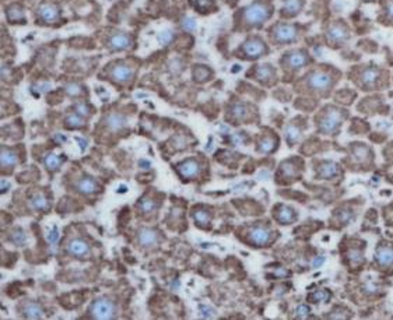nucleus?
Here are the masks:
<instances>
[{
	"mask_svg": "<svg viewBox=\"0 0 393 320\" xmlns=\"http://www.w3.org/2000/svg\"><path fill=\"white\" fill-rule=\"evenodd\" d=\"M340 73L332 67H318L305 76V87L312 94L327 97L333 91L336 82L339 81Z\"/></svg>",
	"mask_w": 393,
	"mask_h": 320,
	"instance_id": "1",
	"label": "nucleus"
},
{
	"mask_svg": "<svg viewBox=\"0 0 393 320\" xmlns=\"http://www.w3.org/2000/svg\"><path fill=\"white\" fill-rule=\"evenodd\" d=\"M353 81L363 91H374L388 85V72L374 65L361 66L351 72Z\"/></svg>",
	"mask_w": 393,
	"mask_h": 320,
	"instance_id": "2",
	"label": "nucleus"
},
{
	"mask_svg": "<svg viewBox=\"0 0 393 320\" xmlns=\"http://www.w3.org/2000/svg\"><path fill=\"white\" fill-rule=\"evenodd\" d=\"M349 113L346 109L336 105H326L319 112L316 118V127L320 134L325 136H337L340 132L344 120L347 119Z\"/></svg>",
	"mask_w": 393,
	"mask_h": 320,
	"instance_id": "3",
	"label": "nucleus"
},
{
	"mask_svg": "<svg viewBox=\"0 0 393 320\" xmlns=\"http://www.w3.org/2000/svg\"><path fill=\"white\" fill-rule=\"evenodd\" d=\"M273 14V6L263 0H255L242 8V22L248 28H258Z\"/></svg>",
	"mask_w": 393,
	"mask_h": 320,
	"instance_id": "4",
	"label": "nucleus"
},
{
	"mask_svg": "<svg viewBox=\"0 0 393 320\" xmlns=\"http://www.w3.org/2000/svg\"><path fill=\"white\" fill-rule=\"evenodd\" d=\"M309 62H311V56H309L308 51H305V49L290 51L280 60V63L284 66V69L291 70V72H297V70L302 69L306 65H309Z\"/></svg>",
	"mask_w": 393,
	"mask_h": 320,
	"instance_id": "5",
	"label": "nucleus"
},
{
	"mask_svg": "<svg viewBox=\"0 0 393 320\" xmlns=\"http://www.w3.org/2000/svg\"><path fill=\"white\" fill-rule=\"evenodd\" d=\"M276 238V234L265 225H253L248 231V242L256 247H265L272 243Z\"/></svg>",
	"mask_w": 393,
	"mask_h": 320,
	"instance_id": "6",
	"label": "nucleus"
},
{
	"mask_svg": "<svg viewBox=\"0 0 393 320\" xmlns=\"http://www.w3.org/2000/svg\"><path fill=\"white\" fill-rule=\"evenodd\" d=\"M242 58L248 60H255L262 58L267 53L266 42L259 37H251L245 41L241 46Z\"/></svg>",
	"mask_w": 393,
	"mask_h": 320,
	"instance_id": "7",
	"label": "nucleus"
},
{
	"mask_svg": "<svg viewBox=\"0 0 393 320\" xmlns=\"http://www.w3.org/2000/svg\"><path fill=\"white\" fill-rule=\"evenodd\" d=\"M272 37L277 44H294L299 37V31L294 24H276L272 28Z\"/></svg>",
	"mask_w": 393,
	"mask_h": 320,
	"instance_id": "8",
	"label": "nucleus"
},
{
	"mask_svg": "<svg viewBox=\"0 0 393 320\" xmlns=\"http://www.w3.org/2000/svg\"><path fill=\"white\" fill-rule=\"evenodd\" d=\"M116 313V308L113 305V302L109 301L108 298H98L93 302V305L90 308V315L94 319H113Z\"/></svg>",
	"mask_w": 393,
	"mask_h": 320,
	"instance_id": "9",
	"label": "nucleus"
},
{
	"mask_svg": "<svg viewBox=\"0 0 393 320\" xmlns=\"http://www.w3.org/2000/svg\"><path fill=\"white\" fill-rule=\"evenodd\" d=\"M326 39L332 46H340L350 39L349 27L343 21L333 22L326 30Z\"/></svg>",
	"mask_w": 393,
	"mask_h": 320,
	"instance_id": "10",
	"label": "nucleus"
},
{
	"mask_svg": "<svg viewBox=\"0 0 393 320\" xmlns=\"http://www.w3.org/2000/svg\"><path fill=\"white\" fill-rule=\"evenodd\" d=\"M350 161L356 165H364L374 160V151L365 143H353L350 146Z\"/></svg>",
	"mask_w": 393,
	"mask_h": 320,
	"instance_id": "11",
	"label": "nucleus"
},
{
	"mask_svg": "<svg viewBox=\"0 0 393 320\" xmlns=\"http://www.w3.org/2000/svg\"><path fill=\"white\" fill-rule=\"evenodd\" d=\"M251 76H252L256 81L262 82L265 85H273L277 81V75H276L275 67L272 66V65H259V66H255Z\"/></svg>",
	"mask_w": 393,
	"mask_h": 320,
	"instance_id": "12",
	"label": "nucleus"
},
{
	"mask_svg": "<svg viewBox=\"0 0 393 320\" xmlns=\"http://www.w3.org/2000/svg\"><path fill=\"white\" fill-rule=\"evenodd\" d=\"M340 175V165L334 161H322L316 168V178L323 180L337 178Z\"/></svg>",
	"mask_w": 393,
	"mask_h": 320,
	"instance_id": "13",
	"label": "nucleus"
},
{
	"mask_svg": "<svg viewBox=\"0 0 393 320\" xmlns=\"http://www.w3.org/2000/svg\"><path fill=\"white\" fill-rule=\"evenodd\" d=\"M177 169H178L179 175L182 178L193 179L199 175V172H200V164L195 158H188L185 161H182L181 164H178Z\"/></svg>",
	"mask_w": 393,
	"mask_h": 320,
	"instance_id": "14",
	"label": "nucleus"
},
{
	"mask_svg": "<svg viewBox=\"0 0 393 320\" xmlns=\"http://www.w3.org/2000/svg\"><path fill=\"white\" fill-rule=\"evenodd\" d=\"M375 260L381 267H392L393 266V245L381 243L375 250Z\"/></svg>",
	"mask_w": 393,
	"mask_h": 320,
	"instance_id": "15",
	"label": "nucleus"
},
{
	"mask_svg": "<svg viewBox=\"0 0 393 320\" xmlns=\"http://www.w3.org/2000/svg\"><path fill=\"white\" fill-rule=\"evenodd\" d=\"M302 169L301 161L294 158V160H286L280 165V175H283L284 179H294L299 176V172Z\"/></svg>",
	"mask_w": 393,
	"mask_h": 320,
	"instance_id": "16",
	"label": "nucleus"
},
{
	"mask_svg": "<svg viewBox=\"0 0 393 320\" xmlns=\"http://www.w3.org/2000/svg\"><path fill=\"white\" fill-rule=\"evenodd\" d=\"M38 17L46 24H53L59 20V10L52 3H44L38 7Z\"/></svg>",
	"mask_w": 393,
	"mask_h": 320,
	"instance_id": "17",
	"label": "nucleus"
},
{
	"mask_svg": "<svg viewBox=\"0 0 393 320\" xmlns=\"http://www.w3.org/2000/svg\"><path fill=\"white\" fill-rule=\"evenodd\" d=\"M132 38L129 37L127 34H115L109 38L108 41V48L111 51H115V52H120V51H127L132 48Z\"/></svg>",
	"mask_w": 393,
	"mask_h": 320,
	"instance_id": "18",
	"label": "nucleus"
},
{
	"mask_svg": "<svg viewBox=\"0 0 393 320\" xmlns=\"http://www.w3.org/2000/svg\"><path fill=\"white\" fill-rule=\"evenodd\" d=\"M111 77L113 81L119 82V84H127L133 77V69L127 65L119 63L112 69Z\"/></svg>",
	"mask_w": 393,
	"mask_h": 320,
	"instance_id": "19",
	"label": "nucleus"
},
{
	"mask_svg": "<svg viewBox=\"0 0 393 320\" xmlns=\"http://www.w3.org/2000/svg\"><path fill=\"white\" fill-rule=\"evenodd\" d=\"M275 218L277 220V223L290 225L297 220V213L286 204H279L275 209Z\"/></svg>",
	"mask_w": 393,
	"mask_h": 320,
	"instance_id": "20",
	"label": "nucleus"
},
{
	"mask_svg": "<svg viewBox=\"0 0 393 320\" xmlns=\"http://www.w3.org/2000/svg\"><path fill=\"white\" fill-rule=\"evenodd\" d=\"M305 0H283V8L280 14L284 18H291L295 17L301 13V10L304 8Z\"/></svg>",
	"mask_w": 393,
	"mask_h": 320,
	"instance_id": "21",
	"label": "nucleus"
},
{
	"mask_svg": "<svg viewBox=\"0 0 393 320\" xmlns=\"http://www.w3.org/2000/svg\"><path fill=\"white\" fill-rule=\"evenodd\" d=\"M67 252L72 254V256H76V257H84L90 253V246L86 240H83L80 238H75L72 239L66 246Z\"/></svg>",
	"mask_w": 393,
	"mask_h": 320,
	"instance_id": "22",
	"label": "nucleus"
},
{
	"mask_svg": "<svg viewBox=\"0 0 393 320\" xmlns=\"http://www.w3.org/2000/svg\"><path fill=\"white\" fill-rule=\"evenodd\" d=\"M277 144H279V140L275 134H266V136H262L260 139H258L256 150L262 154H272L277 149Z\"/></svg>",
	"mask_w": 393,
	"mask_h": 320,
	"instance_id": "23",
	"label": "nucleus"
},
{
	"mask_svg": "<svg viewBox=\"0 0 393 320\" xmlns=\"http://www.w3.org/2000/svg\"><path fill=\"white\" fill-rule=\"evenodd\" d=\"M301 134H302V126L297 125L295 122H291L284 130V137H286V142L289 143V146L297 144L301 139Z\"/></svg>",
	"mask_w": 393,
	"mask_h": 320,
	"instance_id": "24",
	"label": "nucleus"
},
{
	"mask_svg": "<svg viewBox=\"0 0 393 320\" xmlns=\"http://www.w3.org/2000/svg\"><path fill=\"white\" fill-rule=\"evenodd\" d=\"M6 15H7V20L10 22H14V24H25V13H24V8L18 4H10L6 8Z\"/></svg>",
	"mask_w": 393,
	"mask_h": 320,
	"instance_id": "25",
	"label": "nucleus"
},
{
	"mask_svg": "<svg viewBox=\"0 0 393 320\" xmlns=\"http://www.w3.org/2000/svg\"><path fill=\"white\" fill-rule=\"evenodd\" d=\"M105 125L109 127L111 132H120L123 127L126 126V118L120 113H109L105 118Z\"/></svg>",
	"mask_w": 393,
	"mask_h": 320,
	"instance_id": "26",
	"label": "nucleus"
},
{
	"mask_svg": "<svg viewBox=\"0 0 393 320\" xmlns=\"http://www.w3.org/2000/svg\"><path fill=\"white\" fill-rule=\"evenodd\" d=\"M249 106L248 105L242 104V102H238L231 106L230 109V116L231 119L235 120V122H244L249 118Z\"/></svg>",
	"mask_w": 393,
	"mask_h": 320,
	"instance_id": "27",
	"label": "nucleus"
},
{
	"mask_svg": "<svg viewBox=\"0 0 393 320\" xmlns=\"http://www.w3.org/2000/svg\"><path fill=\"white\" fill-rule=\"evenodd\" d=\"M76 187H77V190H79V192L83 194H91V193H97V192H99V186H98V183H97L94 179L89 178V176L80 179V180L76 183Z\"/></svg>",
	"mask_w": 393,
	"mask_h": 320,
	"instance_id": "28",
	"label": "nucleus"
},
{
	"mask_svg": "<svg viewBox=\"0 0 393 320\" xmlns=\"http://www.w3.org/2000/svg\"><path fill=\"white\" fill-rule=\"evenodd\" d=\"M139 242L141 246H153L158 242V234L151 228H141L139 231Z\"/></svg>",
	"mask_w": 393,
	"mask_h": 320,
	"instance_id": "29",
	"label": "nucleus"
},
{
	"mask_svg": "<svg viewBox=\"0 0 393 320\" xmlns=\"http://www.w3.org/2000/svg\"><path fill=\"white\" fill-rule=\"evenodd\" d=\"M0 161H1V166L3 168H10V166L17 165V162H18V156L15 154L13 150L3 147L1 149V158H0Z\"/></svg>",
	"mask_w": 393,
	"mask_h": 320,
	"instance_id": "30",
	"label": "nucleus"
},
{
	"mask_svg": "<svg viewBox=\"0 0 393 320\" xmlns=\"http://www.w3.org/2000/svg\"><path fill=\"white\" fill-rule=\"evenodd\" d=\"M22 313L28 319H41V318H44L42 308L38 305V304H35V302H30V304H27V305L24 306Z\"/></svg>",
	"mask_w": 393,
	"mask_h": 320,
	"instance_id": "31",
	"label": "nucleus"
},
{
	"mask_svg": "<svg viewBox=\"0 0 393 320\" xmlns=\"http://www.w3.org/2000/svg\"><path fill=\"white\" fill-rule=\"evenodd\" d=\"M31 206L32 209L37 210V211H48L51 209V203L48 201V199L45 197L44 194H35L31 197Z\"/></svg>",
	"mask_w": 393,
	"mask_h": 320,
	"instance_id": "32",
	"label": "nucleus"
},
{
	"mask_svg": "<svg viewBox=\"0 0 393 320\" xmlns=\"http://www.w3.org/2000/svg\"><path fill=\"white\" fill-rule=\"evenodd\" d=\"M211 70L207 66H195L193 69V79L196 82H206L211 79Z\"/></svg>",
	"mask_w": 393,
	"mask_h": 320,
	"instance_id": "33",
	"label": "nucleus"
},
{
	"mask_svg": "<svg viewBox=\"0 0 393 320\" xmlns=\"http://www.w3.org/2000/svg\"><path fill=\"white\" fill-rule=\"evenodd\" d=\"M45 166L49 169V171H56L59 168L60 165L65 162V156H58V154H48L45 157L44 160Z\"/></svg>",
	"mask_w": 393,
	"mask_h": 320,
	"instance_id": "34",
	"label": "nucleus"
},
{
	"mask_svg": "<svg viewBox=\"0 0 393 320\" xmlns=\"http://www.w3.org/2000/svg\"><path fill=\"white\" fill-rule=\"evenodd\" d=\"M193 220L201 228H207L208 225H210V221H211V216L208 214L206 210L199 209L193 211Z\"/></svg>",
	"mask_w": 393,
	"mask_h": 320,
	"instance_id": "35",
	"label": "nucleus"
},
{
	"mask_svg": "<svg viewBox=\"0 0 393 320\" xmlns=\"http://www.w3.org/2000/svg\"><path fill=\"white\" fill-rule=\"evenodd\" d=\"M86 122H84V118L80 116L79 113H70L65 119V126L67 129H80V127H84Z\"/></svg>",
	"mask_w": 393,
	"mask_h": 320,
	"instance_id": "36",
	"label": "nucleus"
},
{
	"mask_svg": "<svg viewBox=\"0 0 393 320\" xmlns=\"http://www.w3.org/2000/svg\"><path fill=\"white\" fill-rule=\"evenodd\" d=\"M349 261L351 266L363 264L364 263V249L361 247H351L349 250Z\"/></svg>",
	"mask_w": 393,
	"mask_h": 320,
	"instance_id": "37",
	"label": "nucleus"
},
{
	"mask_svg": "<svg viewBox=\"0 0 393 320\" xmlns=\"http://www.w3.org/2000/svg\"><path fill=\"white\" fill-rule=\"evenodd\" d=\"M10 240L14 243L15 246H24L27 243V235L22 231L21 228H15L14 231L10 235Z\"/></svg>",
	"mask_w": 393,
	"mask_h": 320,
	"instance_id": "38",
	"label": "nucleus"
},
{
	"mask_svg": "<svg viewBox=\"0 0 393 320\" xmlns=\"http://www.w3.org/2000/svg\"><path fill=\"white\" fill-rule=\"evenodd\" d=\"M139 210H140L141 213H144V214H149V213L156 210V201L153 200V199H150V197H143L139 201Z\"/></svg>",
	"mask_w": 393,
	"mask_h": 320,
	"instance_id": "39",
	"label": "nucleus"
},
{
	"mask_svg": "<svg viewBox=\"0 0 393 320\" xmlns=\"http://www.w3.org/2000/svg\"><path fill=\"white\" fill-rule=\"evenodd\" d=\"M354 98H356V94L351 92V91L347 88L341 89L340 92L336 94V99H337L339 102H344V104H351Z\"/></svg>",
	"mask_w": 393,
	"mask_h": 320,
	"instance_id": "40",
	"label": "nucleus"
},
{
	"mask_svg": "<svg viewBox=\"0 0 393 320\" xmlns=\"http://www.w3.org/2000/svg\"><path fill=\"white\" fill-rule=\"evenodd\" d=\"M330 298H332V295H330V292L327 290L316 291L312 295H309V299L313 301V302H318V304H320V302H327Z\"/></svg>",
	"mask_w": 393,
	"mask_h": 320,
	"instance_id": "41",
	"label": "nucleus"
},
{
	"mask_svg": "<svg viewBox=\"0 0 393 320\" xmlns=\"http://www.w3.org/2000/svg\"><path fill=\"white\" fill-rule=\"evenodd\" d=\"M65 91H66V94L69 95V97L76 98V97H80V95H83L82 85H80V84H77V82H69V84H66Z\"/></svg>",
	"mask_w": 393,
	"mask_h": 320,
	"instance_id": "42",
	"label": "nucleus"
},
{
	"mask_svg": "<svg viewBox=\"0 0 393 320\" xmlns=\"http://www.w3.org/2000/svg\"><path fill=\"white\" fill-rule=\"evenodd\" d=\"M174 38H175V34H174V31L164 30L163 32H160V34H158V37H157V39H158V42L163 45V46H167V45H170L171 42L174 41Z\"/></svg>",
	"mask_w": 393,
	"mask_h": 320,
	"instance_id": "43",
	"label": "nucleus"
},
{
	"mask_svg": "<svg viewBox=\"0 0 393 320\" xmlns=\"http://www.w3.org/2000/svg\"><path fill=\"white\" fill-rule=\"evenodd\" d=\"M337 217H339V221L341 223V225H347L354 220V213L350 209H341Z\"/></svg>",
	"mask_w": 393,
	"mask_h": 320,
	"instance_id": "44",
	"label": "nucleus"
},
{
	"mask_svg": "<svg viewBox=\"0 0 393 320\" xmlns=\"http://www.w3.org/2000/svg\"><path fill=\"white\" fill-rule=\"evenodd\" d=\"M75 112L76 113H79L80 116H83V118H86V116H90L91 115V109H90V106L86 102H77V104L75 105Z\"/></svg>",
	"mask_w": 393,
	"mask_h": 320,
	"instance_id": "45",
	"label": "nucleus"
},
{
	"mask_svg": "<svg viewBox=\"0 0 393 320\" xmlns=\"http://www.w3.org/2000/svg\"><path fill=\"white\" fill-rule=\"evenodd\" d=\"M182 28L185 31H188V32H192V31H195L196 28H197V24H196V20L195 18H192V17H185L184 20H182Z\"/></svg>",
	"mask_w": 393,
	"mask_h": 320,
	"instance_id": "46",
	"label": "nucleus"
},
{
	"mask_svg": "<svg viewBox=\"0 0 393 320\" xmlns=\"http://www.w3.org/2000/svg\"><path fill=\"white\" fill-rule=\"evenodd\" d=\"M195 1V7L197 10H208V8L213 6V0H193Z\"/></svg>",
	"mask_w": 393,
	"mask_h": 320,
	"instance_id": "47",
	"label": "nucleus"
},
{
	"mask_svg": "<svg viewBox=\"0 0 393 320\" xmlns=\"http://www.w3.org/2000/svg\"><path fill=\"white\" fill-rule=\"evenodd\" d=\"M199 309H200V313L203 318H207V319H210V318H214L215 316V311L211 308V306L208 305H199Z\"/></svg>",
	"mask_w": 393,
	"mask_h": 320,
	"instance_id": "48",
	"label": "nucleus"
},
{
	"mask_svg": "<svg viewBox=\"0 0 393 320\" xmlns=\"http://www.w3.org/2000/svg\"><path fill=\"white\" fill-rule=\"evenodd\" d=\"M48 240L51 242V243H56L58 240H59V230H58V227L56 225H53L52 228H51V231L48 232Z\"/></svg>",
	"mask_w": 393,
	"mask_h": 320,
	"instance_id": "49",
	"label": "nucleus"
},
{
	"mask_svg": "<svg viewBox=\"0 0 393 320\" xmlns=\"http://www.w3.org/2000/svg\"><path fill=\"white\" fill-rule=\"evenodd\" d=\"M309 313H311V308L308 305H299L297 308V311H295L297 318H306Z\"/></svg>",
	"mask_w": 393,
	"mask_h": 320,
	"instance_id": "50",
	"label": "nucleus"
},
{
	"mask_svg": "<svg viewBox=\"0 0 393 320\" xmlns=\"http://www.w3.org/2000/svg\"><path fill=\"white\" fill-rule=\"evenodd\" d=\"M385 17L388 21L393 22V0H389L385 6Z\"/></svg>",
	"mask_w": 393,
	"mask_h": 320,
	"instance_id": "51",
	"label": "nucleus"
},
{
	"mask_svg": "<svg viewBox=\"0 0 393 320\" xmlns=\"http://www.w3.org/2000/svg\"><path fill=\"white\" fill-rule=\"evenodd\" d=\"M245 133H237L232 136V142H234V144H237V146H239V144H242V143L245 142Z\"/></svg>",
	"mask_w": 393,
	"mask_h": 320,
	"instance_id": "52",
	"label": "nucleus"
},
{
	"mask_svg": "<svg viewBox=\"0 0 393 320\" xmlns=\"http://www.w3.org/2000/svg\"><path fill=\"white\" fill-rule=\"evenodd\" d=\"M76 140H77V143L80 144V147H82V151H84V150L87 149L89 143H87V140H86V139H83V137H76Z\"/></svg>",
	"mask_w": 393,
	"mask_h": 320,
	"instance_id": "53",
	"label": "nucleus"
},
{
	"mask_svg": "<svg viewBox=\"0 0 393 320\" xmlns=\"http://www.w3.org/2000/svg\"><path fill=\"white\" fill-rule=\"evenodd\" d=\"M275 276L276 277H289L290 276V273L289 271H287V270H286V268H280V270H277V271H276L275 273Z\"/></svg>",
	"mask_w": 393,
	"mask_h": 320,
	"instance_id": "54",
	"label": "nucleus"
},
{
	"mask_svg": "<svg viewBox=\"0 0 393 320\" xmlns=\"http://www.w3.org/2000/svg\"><path fill=\"white\" fill-rule=\"evenodd\" d=\"M37 89L42 91V92H45V91H49V89H51V84H49V82H42L41 85H37Z\"/></svg>",
	"mask_w": 393,
	"mask_h": 320,
	"instance_id": "55",
	"label": "nucleus"
},
{
	"mask_svg": "<svg viewBox=\"0 0 393 320\" xmlns=\"http://www.w3.org/2000/svg\"><path fill=\"white\" fill-rule=\"evenodd\" d=\"M323 261H325V257H323V256H318V257H316V259L313 260V263H312V266H313V267H319V266H320V264H322Z\"/></svg>",
	"mask_w": 393,
	"mask_h": 320,
	"instance_id": "56",
	"label": "nucleus"
},
{
	"mask_svg": "<svg viewBox=\"0 0 393 320\" xmlns=\"http://www.w3.org/2000/svg\"><path fill=\"white\" fill-rule=\"evenodd\" d=\"M0 187H1V192L3 193H6L8 190V187H10V183L8 182H6V180H1V185H0Z\"/></svg>",
	"mask_w": 393,
	"mask_h": 320,
	"instance_id": "57",
	"label": "nucleus"
},
{
	"mask_svg": "<svg viewBox=\"0 0 393 320\" xmlns=\"http://www.w3.org/2000/svg\"><path fill=\"white\" fill-rule=\"evenodd\" d=\"M118 192H119V193H123V192H125V193H126V192H127V187H126V186H125V187H123V186H120V187H119V190H118Z\"/></svg>",
	"mask_w": 393,
	"mask_h": 320,
	"instance_id": "58",
	"label": "nucleus"
}]
</instances>
